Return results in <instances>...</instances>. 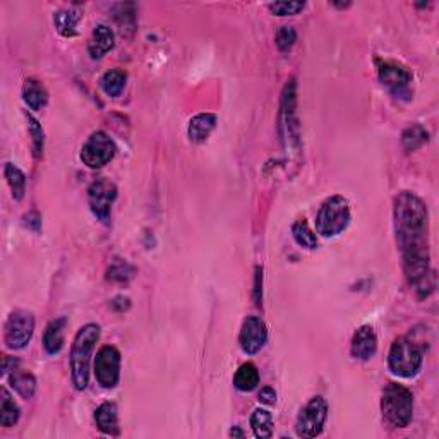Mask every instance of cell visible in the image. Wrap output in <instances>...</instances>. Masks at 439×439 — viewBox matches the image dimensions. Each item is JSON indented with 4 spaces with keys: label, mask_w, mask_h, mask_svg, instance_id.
I'll return each instance as SVG.
<instances>
[{
    "label": "cell",
    "mask_w": 439,
    "mask_h": 439,
    "mask_svg": "<svg viewBox=\"0 0 439 439\" xmlns=\"http://www.w3.org/2000/svg\"><path fill=\"white\" fill-rule=\"evenodd\" d=\"M81 12L78 9H62L57 11L53 16V23L57 31L61 33L62 36L71 38L78 33V23L81 21Z\"/></svg>",
    "instance_id": "cell-20"
},
{
    "label": "cell",
    "mask_w": 439,
    "mask_h": 439,
    "mask_svg": "<svg viewBox=\"0 0 439 439\" xmlns=\"http://www.w3.org/2000/svg\"><path fill=\"white\" fill-rule=\"evenodd\" d=\"M134 277V268L122 259H115L108 268V280L129 282Z\"/></svg>",
    "instance_id": "cell-29"
},
{
    "label": "cell",
    "mask_w": 439,
    "mask_h": 439,
    "mask_svg": "<svg viewBox=\"0 0 439 439\" xmlns=\"http://www.w3.org/2000/svg\"><path fill=\"white\" fill-rule=\"evenodd\" d=\"M95 378L101 388L112 390L120 379V352L112 345L101 347L95 358Z\"/></svg>",
    "instance_id": "cell-9"
},
{
    "label": "cell",
    "mask_w": 439,
    "mask_h": 439,
    "mask_svg": "<svg viewBox=\"0 0 439 439\" xmlns=\"http://www.w3.org/2000/svg\"><path fill=\"white\" fill-rule=\"evenodd\" d=\"M251 428L254 436L259 439H268L273 436V417L264 408H256L251 415Z\"/></svg>",
    "instance_id": "cell-24"
},
{
    "label": "cell",
    "mask_w": 439,
    "mask_h": 439,
    "mask_svg": "<svg viewBox=\"0 0 439 439\" xmlns=\"http://www.w3.org/2000/svg\"><path fill=\"white\" fill-rule=\"evenodd\" d=\"M215 125H217V117L213 113H200V115L192 117L187 129L189 139L192 143H205L213 133Z\"/></svg>",
    "instance_id": "cell-17"
},
{
    "label": "cell",
    "mask_w": 439,
    "mask_h": 439,
    "mask_svg": "<svg viewBox=\"0 0 439 439\" xmlns=\"http://www.w3.org/2000/svg\"><path fill=\"white\" fill-rule=\"evenodd\" d=\"M396 242L403 257L408 282L424 299L434 290V273L429 268V213L425 202L413 192L403 191L395 200Z\"/></svg>",
    "instance_id": "cell-1"
},
{
    "label": "cell",
    "mask_w": 439,
    "mask_h": 439,
    "mask_svg": "<svg viewBox=\"0 0 439 439\" xmlns=\"http://www.w3.org/2000/svg\"><path fill=\"white\" fill-rule=\"evenodd\" d=\"M350 206L341 196H333L323 202L316 217V230L323 237H336L348 227Z\"/></svg>",
    "instance_id": "cell-5"
},
{
    "label": "cell",
    "mask_w": 439,
    "mask_h": 439,
    "mask_svg": "<svg viewBox=\"0 0 439 439\" xmlns=\"http://www.w3.org/2000/svg\"><path fill=\"white\" fill-rule=\"evenodd\" d=\"M115 143L103 130H96L86 139L81 148V160L86 167L101 168L115 156Z\"/></svg>",
    "instance_id": "cell-8"
},
{
    "label": "cell",
    "mask_w": 439,
    "mask_h": 439,
    "mask_svg": "<svg viewBox=\"0 0 439 439\" xmlns=\"http://www.w3.org/2000/svg\"><path fill=\"white\" fill-rule=\"evenodd\" d=\"M328 417V403L323 396H312L299 412L295 433L299 438H316L323 433Z\"/></svg>",
    "instance_id": "cell-6"
},
{
    "label": "cell",
    "mask_w": 439,
    "mask_h": 439,
    "mask_svg": "<svg viewBox=\"0 0 439 439\" xmlns=\"http://www.w3.org/2000/svg\"><path fill=\"white\" fill-rule=\"evenodd\" d=\"M304 7H306V4L304 2H273V4H269L268 9L272 11L274 16L285 18V16L299 14Z\"/></svg>",
    "instance_id": "cell-30"
},
{
    "label": "cell",
    "mask_w": 439,
    "mask_h": 439,
    "mask_svg": "<svg viewBox=\"0 0 439 439\" xmlns=\"http://www.w3.org/2000/svg\"><path fill=\"white\" fill-rule=\"evenodd\" d=\"M24 220H26V227L28 229H31L33 232H40L41 229V218L40 215L36 213V211H31V213H28L26 217H24Z\"/></svg>",
    "instance_id": "cell-32"
},
{
    "label": "cell",
    "mask_w": 439,
    "mask_h": 439,
    "mask_svg": "<svg viewBox=\"0 0 439 439\" xmlns=\"http://www.w3.org/2000/svg\"><path fill=\"white\" fill-rule=\"evenodd\" d=\"M9 383H11V386L14 388L16 393L26 400L33 398V395H35V391H36L35 376L24 369H18V367H14V369L11 371Z\"/></svg>",
    "instance_id": "cell-18"
},
{
    "label": "cell",
    "mask_w": 439,
    "mask_h": 439,
    "mask_svg": "<svg viewBox=\"0 0 439 439\" xmlns=\"http://www.w3.org/2000/svg\"><path fill=\"white\" fill-rule=\"evenodd\" d=\"M429 139V133L422 125L415 124L403 130L402 134V145L407 151H415L420 146H424Z\"/></svg>",
    "instance_id": "cell-27"
},
{
    "label": "cell",
    "mask_w": 439,
    "mask_h": 439,
    "mask_svg": "<svg viewBox=\"0 0 439 439\" xmlns=\"http://www.w3.org/2000/svg\"><path fill=\"white\" fill-rule=\"evenodd\" d=\"M115 45V35L108 26L100 24L95 28L93 35L90 38V43H88V52L93 58H101L105 53H108L110 50Z\"/></svg>",
    "instance_id": "cell-14"
},
{
    "label": "cell",
    "mask_w": 439,
    "mask_h": 439,
    "mask_svg": "<svg viewBox=\"0 0 439 439\" xmlns=\"http://www.w3.org/2000/svg\"><path fill=\"white\" fill-rule=\"evenodd\" d=\"M66 323L64 318H58L50 321L43 333V347L46 353L55 356L64 347V336H66Z\"/></svg>",
    "instance_id": "cell-16"
},
{
    "label": "cell",
    "mask_w": 439,
    "mask_h": 439,
    "mask_svg": "<svg viewBox=\"0 0 439 439\" xmlns=\"http://www.w3.org/2000/svg\"><path fill=\"white\" fill-rule=\"evenodd\" d=\"M378 350V336L373 326H361L353 333L352 344H350V352L352 357L357 361H369Z\"/></svg>",
    "instance_id": "cell-13"
},
{
    "label": "cell",
    "mask_w": 439,
    "mask_h": 439,
    "mask_svg": "<svg viewBox=\"0 0 439 439\" xmlns=\"http://www.w3.org/2000/svg\"><path fill=\"white\" fill-rule=\"evenodd\" d=\"M117 200V187L115 184L107 179H100L91 184L88 189V202H90L91 213L95 215L100 222L108 223L110 215H112V205Z\"/></svg>",
    "instance_id": "cell-10"
},
{
    "label": "cell",
    "mask_w": 439,
    "mask_h": 439,
    "mask_svg": "<svg viewBox=\"0 0 439 439\" xmlns=\"http://www.w3.org/2000/svg\"><path fill=\"white\" fill-rule=\"evenodd\" d=\"M35 331V316L29 311L18 309L9 316L4 328V341L11 350L24 348Z\"/></svg>",
    "instance_id": "cell-7"
},
{
    "label": "cell",
    "mask_w": 439,
    "mask_h": 439,
    "mask_svg": "<svg viewBox=\"0 0 439 439\" xmlns=\"http://www.w3.org/2000/svg\"><path fill=\"white\" fill-rule=\"evenodd\" d=\"M259 384V371L254 364L247 362L239 367V371L234 376V386L239 391H252L256 390V386Z\"/></svg>",
    "instance_id": "cell-21"
},
{
    "label": "cell",
    "mask_w": 439,
    "mask_h": 439,
    "mask_svg": "<svg viewBox=\"0 0 439 439\" xmlns=\"http://www.w3.org/2000/svg\"><path fill=\"white\" fill-rule=\"evenodd\" d=\"M379 79L395 95H400L412 83V74L396 62H383V64H379Z\"/></svg>",
    "instance_id": "cell-12"
},
{
    "label": "cell",
    "mask_w": 439,
    "mask_h": 439,
    "mask_svg": "<svg viewBox=\"0 0 439 439\" xmlns=\"http://www.w3.org/2000/svg\"><path fill=\"white\" fill-rule=\"evenodd\" d=\"M26 119H28L29 134H31V138H33V153H35L36 158H40L41 153H43V145H45L43 129H41V125L38 124V120L35 119V117L29 115V113H26Z\"/></svg>",
    "instance_id": "cell-28"
},
{
    "label": "cell",
    "mask_w": 439,
    "mask_h": 439,
    "mask_svg": "<svg viewBox=\"0 0 439 439\" xmlns=\"http://www.w3.org/2000/svg\"><path fill=\"white\" fill-rule=\"evenodd\" d=\"M125 81H128V76H125L124 71L112 69L108 71V73H105L103 78L100 79V88L103 90L105 95L117 98V96H120V93L124 91Z\"/></svg>",
    "instance_id": "cell-22"
},
{
    "label": "cell",
    "mask_w": 439,
    "mask_h": 439,
    "mask_svg": "<svg viewBox=\"0 0 439 439\" xmlns=\"http://www.w3.org/2000/svg\"><path fill=\"white\" fill-rule=\"evenodd\" d=\"M259 402L264 405H273L274 402H277V393H274L273 388L266 386L259 391Z\"/></svg>",
    "instance_id": "cell-33"
},
{
    "label": "cell",
    "mask_w": 439,
    "mask_h": 439,
    "mask_svg": "<svg viewBox=\"0 0 439 439\" xmlns=\"http://www.w3.org/2000/svg\"><path fill=\"white\" fill-rule=\"evenodd\" d=\"M0 396H2V398H0V424H2L4 428H11V425L18 424L21 415L19 407L6 388L0 390Z\"/></svg>",
    "instance_id": "cell-23"
},
{
    "label": "cell",
    "mask_w": 439,
    "mask_h": 439,
    "mask_svg": "<svg viewBox=\"0 0 439 439\" xmlns=\"http://www.w3.org/2000/svg\"><path fill=\"white\" fill-rule=\"evenodd\" d=\"M292 235L294 240L299 244V246L304 249H316L318 247V237L312 232L309 227V223L306 220H299L292 225Z\"/></svg>",
    "instance_id": "cell-26"
},
{
    "label": "cell",
    "mask_w": 439,
    "mask_h": 439,
    "mask_svg": "<svg viewBox=\"0 0 439 439\" xmlns=\"http://www.w3.org/2000/svg\"><path fill=\"white\" fill-rule=\"evenodd\" d=\"M4 175H6V180L7 184H9L14 200H23L24 192H26V177H24L23 172H21L16 165L6 163Z\"/></svg>",
    "instance_id": "cell-25"
},
{
    "label": "cell",
    "mask_w": 439,
    "mask_h": 439,
    "mask_svg": "<svg viewBox=\"0 0 439 439\" xmlns=\"http://www.w3.org/2000/svg\"><path fill=\"white\" fill-rule=\"evenodd\" d=\"M390 371L398 378H413L422 367V348L408 336H400L391 345L388 353Z\"/></svg>",
    "instance_id": "cell-4"
},
{
    "label": "cell",
    "mask_w": 439,
    "mask_h": 439,
    "mask_svg": "<svg viewBox=\"0 0 439 439\" xmlns=\"http://www.w3.org/2000/svg\"><path fill=\"white\" fill-rule=\"evenodd\" d=\"M95 420L98 429L108 436H117L119 434V413H117V405L113 402H105L96 408Z\"/></svg>",
    "instance_id": "cell-15"
},
{
    "label": "cell",
    "mask_w": 439,
    "mask_h": 439,
    "mask_svg": "<svg viewBox=\"0 0 439 439\" xmlns=\"http://www.w3.org/2000/svg\"><path fill=\"white\" fill-rule=\"evenodd\" d=\"M383 419L396 429L407 428L413 415V395L408 388L398 383H388L381 398Z\"/></svg>",
    "instance_id": "cell-3"
},
{
    "label": "cell",
    "mask_w": 439,
    "mask_h": 439,
    "mask_svg": "<svg viewBox=\"0 0 439 439\" xmlns=\"http://www.w3.org/2000/svg\"><path fill=\"white\" fill-rule=\"evenodd\" d=\"M23 98L31 110H41L48 103V93L36 79H26L23 84Z\"/></svg>",
    "instance_id": "cell-19"
},
{
    "label": "cell",
    "mask_w": 439,
    "mask_h": 439,
    "mask_svg": "<svg viewBox=\"0 0 439 439\" xmlns=\"http://www.w3.org/2000/svg\"><path fill=\"white\" fill-rule=\"evenodd\" d=\"M266 340H268V329H266L264 321L257 318V316H249L244 321L242 329H240V348L247 356H254V353L264 347Z\"/></svg>",
    "instance_id": "cell-11"
},
{
    "label": "cell",
    "mask_w": 439,
    "mask_h": 439,
    "mask_svg": "<svg viewBox=\"0 0 439 439\" xmlns=\"http://www.w3.org/2000/svg\"><path fill=\"white\" fill-rule=\"evenodd\" d=\"M297 41V31L292 26H282L277 31V46L280 52H289Z\"/></svg>",
    "instance_id": "cell-31"
},
{
    "label": "cell",
    "mask_w": 439,
    "mask_h": 439,
    "mask_svg": "<svg viewBox=\"0 0 439 439\" xmlns=\"http://www.w3.org/2000/svg\"><path fill=\"white\" fill-rule=\"evenodd\" d=\"M100 340V326L95 323L86 324L76 333L73 341V350H71V374H73V383L76 390H86L88 381H90V364L91 353L95 350V345Z\"/></svg>",
    "instance_id": "cell-2"
},
{
    "label": "cell",
    "mask_w": 439,
    "mask_h": 439,
    "mask_svg": "<svg viewBox=\"0 0 439 439\" xmlns=\"http://www.w3.org/2000/svg\"><path fill=\"white\" fill-rule=\"evenodd\" d=\"M230 436H240V438H242L244 433L240 429H232L230 430Z\"/></svg>",
    "instance_id": "cell-34"
}]
</instances>
